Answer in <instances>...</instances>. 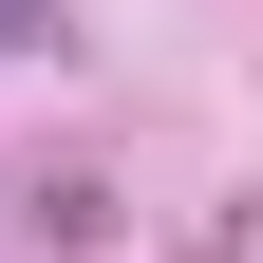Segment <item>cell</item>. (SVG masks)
I'll use <instances>...</instances> for the list:
<instances>
[{
    "label": "cell",
    "mask_w": 263,
    "mask_h": 263,
    "mask_svg": "<svg viewBox=\"0 0 263 263\" xmlns=\"http://www.w3.org/2000/svg\"><path fill=\"white\" fill-rule=\"evenodd\" d=\"M0 38H57V0H0Z\"/></svg>",
    "instance_id": "1"
}]
</instances>
